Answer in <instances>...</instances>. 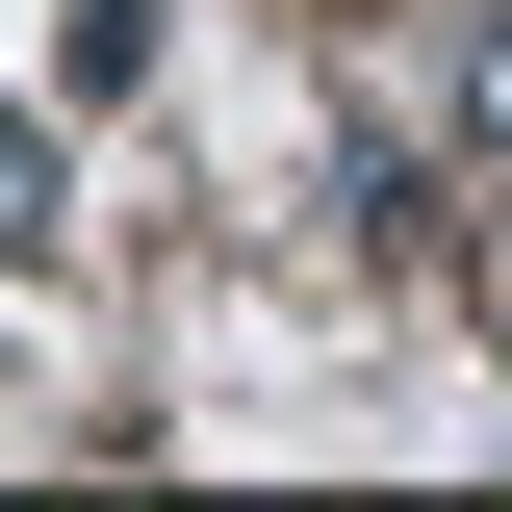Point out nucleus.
Here are the masks:
<instances>
[{"instance_id":"nucleus-1","label":"nucleus","mask_w":512,"mask_h":512,"mask_svg":"<svg viewBox=\"0 0 512 512\" xmlns=\"http://www.w3.org/2000/svg\"><path fill=\"white\" fill-rule=\"evenodd\" d=\"M52 231H77V180H52V128L0 103V256H52Z\"/></svg>"},{"instance_id":"nucleus-2","label":"nucleus","mask_w":512,"mask_h":512,"mask_svg":"<svg viewBox=\"0 0 512 512\" xmlns=\"http://www.w3.org/2000/svg\"><path fill=\"white\" fill-rule=\"evenodd\" d=\"M154 77V0H77V103H128Z\"/></svg>"},{"instance_id":"nucleus-3","label":"nucleus","mask_w":512,"mask_h":512,"mask_svg":"<svg viewBox=\"0 0 512 512\" xmlns=\"http://www.w3.org/2000/svg\"><path fill=\"white\" fill-rule=\"evenodd\" d=\"M461 128H487V154H512V0H487V26H461Z\"/></svg>"}]
</instances>
